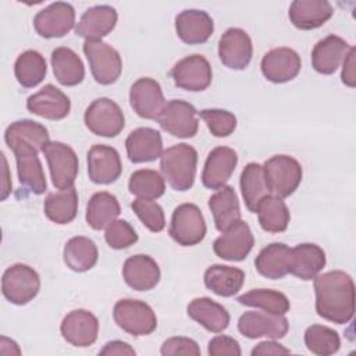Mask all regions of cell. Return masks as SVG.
Instances as JSON below:
<instances>
[{
  "mask_svg": "<svg viewBox=\"0 0 356 356\" xmlns=\"http://www.w3.org/2000/svg\"><path fill=\"white\" fill-rule=\"evenodd\" d=\"M313 280L317 314L335 324L349 323L355 314V284L352 277L345 271L332 270Z\"/></svg>",
  "mask_w": 356,
  "mask_h": 356,
  "instance_id": "6da1fadb",
  "label": "cell"
},
{
  "mask_svg": "<svg viewBox=\"0 0 356 356\" xmlns=\"http://www.w3.org/2000/svg\"><path fill=\"white\" fill-rule=\"evenodd\" d=\"M197 165V152L188 143L165 149L160 157V170L168 185L179 192L193 186Z\"/></svg>",
  "mask_w": 356,
  "mask_h": 356,
  "instance_id": "7a4b0ae2",
  "label": "cell"
},
{
  "mask_svg": "<svg viewBox=\"0 0 356 356\" xmlns=\"http://www.w3.org/2000/svg\"><path fill=\"white\" fill-rule=\"evenodd\" d=\"M264 179L271 195L281 199L291 196L302 182L300 163L286 154H275L263 164Z\"/></svg>",
  "mask_w": 356,
  "mask_h": 356,
  "instance_id": "3957f363",
  "label": "cell"
},
{
  "mask_svg": "<svg viewBox=\"0 0 356 356\" xmlns=\"http://www.w3.org/2000/svg\"><path fill=\"white\" fill-rule=\"evenodd\" d=\"M113 317L115 324L134 337L152 334L157 327V317L153 309L138 299H121L114 305Z\"/></svg>",
  "mask_w": 356,
  "mask_h": 356,
  "instance_id": "277c9868",
  "label": "cell"
},
{
  "mask_svg": "<svg viewBox=\"0 0 356 356\" xmlns=\"http://www.w3.org/2000/svg\"><path fill=\"white\" fill-rule=\"evenodd\" d=\"M40 289L39 274L29 266L17 263L10 266L1 277V292L4 298L17 306L33 300Z\"/></svg>",
  "mask_w": 356,
  "mask_h": 356,
  "instance_id": "5b68a950",
  "label": "cell"
},
{
  "mask_svg": "<svg viewBox=\"0 0 356 356\" xmlns=\"http://www.w3.org/2000/svg\"><path fill=\"white\" fill-rule=\"evenodd\" d=\"M206 221L200 209L193 203H182L174 209L170 236L181 246H195L206 236Z\"/></svg>",
  "mask_w": 356,
  "mask_h": 356,
  "instance_id": "8992f818",
  "label": "cell"
},
{
  "mask_svg": "<svg viewBox=\"0 0 356 356\" xmlns=\"http://www.w3.org/2000/svg\"><path fill=\"white\" fill-rule=\"evenodd\" d=\"M83 53L88 58L90 72L100 85L114 83L122 71L120 53L103 40H85Z\"/></svg>",
  "mask_w": 356,
  "mask_h": 356,
  "instance_id": "52a82bcc",
  "label": "cell"
},
{
  "mask_svg": "<svg viewBox=\"0 0 356 356\" xmlns=\"http://www.w3.org/2000/svg\"><path fill=\"white\" fill-rule=\"evenodd\" d=\"M86 128L104 138L117 136L125 127V117L121 107L108 97H99L93 100L83 115Z\"/></svg>",
  "mask_w": 356,
  "mask_h": 356,
  "instance_id": "ba28073f",
  "label": "cell"
},
{
  "mask_svg": "<svg viewBox=\"0 0 356 356\" xmlns=\"http://www.w3.org/2000/svg\"><path fill=\"white\" fill-rule=\"evenodd\" d=\"M42 153L44 154L53 185L60 189H67L74 186L78 175L79 161L74 149L63 142H49Z\"/></svg>",
  "mask_w": 356,
  "mask_h": 356,
  "instance_id": "9c48e42d",
  "label": "cell"
},
{
  "mask_svg": "<svg viewBox=\"0 0 356 356\" xmlns=\"http://www.w3.org/2000/svg\"><path fill=\"white\" fill-rule=\"evenodd\" d=\"M289 330V323L284 314L270 313V312H246L238 320V331L249 338H270L280 339L286 335Z\"/></svg>",
  "mask_w": 356,
  "mask_h": 356,
  "instance_id": "30bf717a",
  "label": "cell"
},
{
  "mask_svg": "<svg viewBox=\"0 0 356 356\" xmlns=\"http://www.w3.org/2000/svg\"><path fill=\"white\" fill-rule=\"evenodd\" d=\"M197 110L185 100H170L157 118L161 129L175 138H193L199 129Z\"/></svg>",
  "mask_w": 356,
  "mask_h": 356,
  "instance_id": "8fae6325",
  "label": "cell"
},
{
  "mask_svg": "<svg viewBox=\"0 0 356 356\" xmlns=\"http://www.w3.org/2000/svg\"><path fill=\"white\" fill-rule=\"evenodd\" d=\"M170 75L175 86L189 92H202L211 83L213 71L206 57L192 54L179 60L171 68Z\"/></svg>",
  "mask_w": 356,
  "mask_h": 356,
  "instance_id": "7c38bea8",
  "label": "cell"
},
{
  "mask_svg": "<svg viewBox=\"0 0 356 356\" xmlns=\"http://www.w3.org/2000/svg\"><path fill=\"white\" fill-rule=\"evenodd\" d=\"M75 25V10L70 3L56 1L40 10L33 18L36 33L46 39L63 38Z\"/></svg>",
  "mask_w": 356,
  "mask_h": 356,
  "instance_id": "4fadbf2b",
  "label": "cell"
},
{
  "mask_svg": "<svg viewBox=\"0 0 356 356\" xmlns=\"http://www.w3.org/2000/svg\"><path fill=\"white\" fill-rule=\"evenodd\" d=\"M129 103L134 111L146 120H157L167 104L160 83L153 78H139L131 85Z\"/></svg>",
  "mask_w": 356,
  "mask_h": 356,
  "instance_id": "5bb4252c",
  "label": "cell"
},
{
  "mask_svg": "<svg viewBox=\"0 0 356 356\" xmlns=\"http://www.w3.org/2000/svg\"><path fill=\"white\" fill-rule=\"evenodd\" d=\"M253 245L254 236L250 227L243 220H239L214 241L213 250L220 259L241 261L246 259L253 249Z\"/></svg>",
  "mask_w": 356,
  "mask_h": 356,
  "instance_id": "9a60e30c",
  "label": "cell"
},
{
  "mask_svg": "<svg viewBox=\"0 0 356 356\" xmlns=\"http://www.w3.org/2000/svg\"><path fill=\"white\" fill-rule=\"evenodd\" d=\"M253 54L250 36L241 28H228L218 40L220 61L231 70H245Z\"/></svg>",
  "mask_w": 356,
  "mask_h": 356,
  "instance_id": "2e32d148",
  "label": "cell"
},
{
  "mask_svg": "<svg viewBox=\"0 0 356 356\" xmlns=\"http://www.w3.org/2000/svg\"><path fill=\"white\" fill-rule=\"evenodd\" d=\"M60 332L70 345L86 348L93 345L97 339L99 320L89 310L76 309L63 318Z\"/></svg>",
  "mask_w": 356,
  "mask_h": 356,
  "instance_id": "e0dca14e",
  "label": "cell"
},
{
  "mask_svg": "<svg viewBox=\"0 0 356 356\" xmlns=\"http://www.w3.org/2000/svg\"><path fill=\"white\" fill-rule=\"evenodd\" d=\"M299 54L291 47H275L267 51L260 63L264 78L273 83L292 81L300 71Z\"/></svg>",
  "mask_w": 356,
  "mask_h": 356,
  "instance_id": "ac0fdd59",
  "label": "cell"
},
{
  "mask_svg": "<svg viewBox=\"0 0 356 356\" xmlns=\"http://www.w3.org/2000/svg\"><path fill=\"white\" fill-rule=\"evenodd\" d=\"M122 172L120 153L107 145H95L88 152V174L92 182L108 185L115 182Z\"/></svg>",
  "mask_w": 356,
  "mask_h": 356,
  "instance_id": "d6986e66",
  "label": "cell"
},
{
  "mask_svg": "<svg viewBox=\"0 0 356 356\" xmlns=\"http://www.w3.org/2000/svg\"><path fill=\"white\" fill-rule=\"evenodd\" d=\"M26 108L29 113L38 117L57 121L70 114L71 102L63 90L51 83H47L39 92L28 97Z\"/></svg>",
  "mask_w": 356,
  "mask_h": 356,
  "instance_id": "ffe728a7",
  "label": "cell"
},
{
  "mask_svg": "<svg viewBox=\"0 0 356 356\" xmlns=\"http://www.w3.org/2000/svg\"><path fill=\"white\" fill-rule=\"evenodd\" d=\"M238 164V154L228 146L214 147L204 163L202 172V184L209 189H220L225 186Z\"/></svg>",
  "mask_w": 356,
  "mask_h": 356,
  "instance_id": "44dd1931",
  "label": "cell"
},
{
  "mask_svg": "<svg viewBox=\"0 0 356 356\" xmlns=\"http://www.w3.org/2000/svg\"><path fill=\"white\" fill-rule=\"evenodd\" d=\"M17 161L19 184L33 195H42L47 189L46 177L38 150L29 146H18L11 150Z\"/></svg>",
  "mask_w": 356,
  "mask_h": 356,
  "instance_id": "7402d4cb",
  "label": "cell"
},
{
  "mask_svg": "<svg viewBox=\"0 0 356 356\" xmlns=\"http://www.w3.org/2000/svg\"><path fill=\"white\" fill-rule=\"evenodd\" d=\"M117 19L118 15L114 7L107 4L95 6L81 15L75 33L86 40H102L115 28Z\"/></svg>",
  "mask_w": 356,
  "mask_h": 356,
  "instance_id": "603a6c76",
  "label": "cell"
},
{
  "mask_svg": "<svg viewBox=\"0 0 356 356\" xmlns=\"http://www.w3.org/2000/svg\"><path fill=\"white\" fill-rule=\"evenodd\" d=\"M125 149L128 159L135 164L154 161L164 152L160 132L149 127L134 129L125 140Z\"/></svg>",
  "mask_w": 356,
  "mask_h": 356,
  "instance_id": "cb8c5ba5",
  "label": "cell"
},
{
  "mask_svg": "<svg viewBox=\"0 0 356 356\" xmlns=\"http://www.w3.org/2000/svg\"><path fill=\"white\" fill-rule=\"evenodd\" d=\"M175 31L184 43L202 44L213 35L214 22L203 10H184L175 17Z\"/></svg>",
  "mask_w": 356,
  "mask_h": 356,
  "instance_id": "d4e9b609",
  "label": "cell"
},
{
  "mask_svg": "<svg viewBox=\"0 0 356 356\" xmlns=\"http://www.w3.org/2000/svg\"><path fill=\"white\" fill-rule=\"evenodd\" d=\"M122 277L125 284L132 289L150 291L159 284L161 273L154 259L147 254H135L125 260Z\"/></svg>",
  "mask_w": 356,
  "mask_h": 356,
  "instance_id": "484cf974",
  "label": "cell"
},
{
  "mask_svg": "<svg viewBox=\"0 0 356 356\" xmlns=\"http://www.w3.org/2000/svg\"><path fill=\"white\" fill-rule=\"evenodd\" d=\"M334 14V8L327 0H295L289 6L288 17L293 26L310 31L324 25Z\"/></svg>",
  "mask_w": 356,
  "mask_h": 356,
  "instance_id": "4316f807",
  "label": "cell"
},
{
  "mask_svg": "<svg viewBox=\"0 0 356 356\" xmlns=\"http://www.w3.org/2000/svg\"><path fill=\"white\" fill-rule=\"evenodd\" d=\"M349 49L350 46L345 39L337 35H328L314 44L312 65L318 74L331 75L338 70Z\"/></svg>",
  "mask_w": 356,
  "mask_h": 356,
  "instance_id": "83f0119b",
  "label": "cell"
},
{
  "mask_svg": "<svg viewBox=\"0 0 356 356\" xmlns=\"http://www.w3.org/2000/svg\"><path fill=\"white\" fill-rule=\"evenodd\" d=\"M327 263L324 250L316 243H299L291 250L289 273L299 280L310 281Z\"/></svg>",
  "mask_w": 356,
  "mask_h": 356,
  "instance_id": "f1b7e54d",
  "label": "cell"
},
{
  "mask_svg": "<svg viewBox=\"0 0 356 356\" xmlns=\"http://www.w3.org/2000/svg\"><path fill=\"white\" fill-rule=\"evenodd\" d=\"M4 140L10 150L18 146H29L38 152H42L50 142L47 128L33 120H18L10 124L4 132Z\"/></svg>",
  "mask_w": 356,
  "mask_h": 356,
  "instance_id": "f546056e",
  "label": "cell"
},
{
  "mask_svg": "<svg viewBox=\"0 0 356 356\" xmlns=\"http://www.w3.org/2000/svg\"><path fill=\"white\" fill-rule=\"evenodd\" d=\"M209 209L213 214L214 225L220 232H224L241 220L238 195L229 185L220 188L216 193L210 196Z\"/></svg>",
  "mask_w": 356,
  "mask_h": 356,
  "instance_id": "4dcf8cb0",
  "label": "cell"
},
{
  "mask_svg": "<svg viewBox=\"0 0 356 356\" xmlns=\"http://www.w3.org/2000/svg\"><path fill=\"white\" fill-rule=\"evenodd\" d=\"M292 248L281 242H273L263 248L254 259V267L260 275L280 280L289 273Z\"/></svg>",
  "mask_w": 356,
  "mask_h": 356,
  "instance_id": "1f68e13d",
  "label": "cell"
},
{
  "mask_svg": "<svg viewBox=\"0 0 356 356\" xmlns=\"http://www.w3.org/2000/svg\"><path fill=\"white\" fill-rule=\"evenodd\" d=\"M188 316L210 332H222L229 325L227 309L210 298H196L188 305Z\"/></svg>",
  "mask_w": 356,
  "mask_h": 356,
  "instance_id": "d6a6232c",
  "label": "cell"
},
{
  "mask_svg": "<svg viewBox=\"0 0 356 356\" xmlns=\"http://www.w3.org/2000/svg\"><path fill=\"white\" fill-rule=\"evenodd\" d=\"M204 285L218 296L229 298L236 295L243 282L245 273L238 267L213 264L204 271Z\"/></svg>",
  "mask_w": 356,
  "mask_h": 356,
  "instance_id": "836d02e7",
  "label": "cell"
},
{
  "mask_svg": "<svg viewBox=\"0 0 356 356\" xmlns=\"http://www.w3.org/2000/svg\"><path fill=\"white\" fill-rule=\"evenodd\" d=\"M51 67L56 79L64 86H75L85 78V67L81 57L70 47H56L51 51Z\"/></svg>",
  "mask_w": 356,
  "mask_h": 356,
  "instance_id": "e575fe53",
  "label": "cell"
},
{
  "mask_svg": "<svg viewBox=\"0 0 356 356\" xmlns=\"http://www.w3.org/2000/svg\"><path fill=\"white\" fill-rule=\"evenodd\" d=\"M121 213L118 199L110 192H96L90 196L86 206V222L90 228L106 229Z\"/></svg>",
  "mask_w": 356,
  "mask_h": 356,
  "instance_id": "d590c367",
  "label": "cell"
},
{
  "mask_svg": "<svg viewBox=\"0 0 356 356\" xmlns=\"http://www.w3.org/2000/svg\"><path fill=\"white\" fill-rule=\"evenodd\" d=\"M44 214L46 217L58 224L64 225L71 222L78 213V192L74 186L67 189H60L47 195L44 200Z\"/></svg>",
  "mask_w": 356,
  "mask_h": 356,
  "instance_id": "8d00e7d4",
  "label": "cell"
},
{
  "mask_svg": "<svg viewBox=\"0 0 356 356\" xmlns=\"http://www.w3.org/2000/svg\"><path fill=\"white\" fill-rule=\"evenodd\" d=\"M64 261L68 268L76 273H83L95 267L99 259L96 243L86 236H74L64 246Z\"/></svg>",
  "mask_w": 356,
  "mask_h": 356,
  "instance_id": "74e56055",
  "label": "cell"
},
{
  "mask_svg": "<svg viewBox=\"0 0 356 356\" xmlns=\"http://www.w3.org/2000/svg\"><path fill=\"white\" fill-rule=\"evenodd\" d=\"M257 218L260 227L266 232L278 234L288 228L291 214L285 202L274 195L264 196L257 206Z\"/></svg>",
  "mask_w": 356,
  "mask_h": 356,
  "instance_id": "f35d334b",
  "label": "cell"
},
{
  "mask_svg": "<svg viewBox=\"0 0 356 356\" xmlns=\"http://www.w3.org/2000/svg\"><path fill=\"white\" fill-rule=\"evenodd\" d=\"M239 185L246 209L252 213H256L260 200L264 196L270 195V191L264 179L263 165L259 163L246 164L245 168L242 170Z\"/></svg>",
  "mask_w": 356,
  "mask_h": 356,
  "instance_id": "ab89813d",
  "label": "cell"
},
{
  "mask_svg": "<svg viewBox=\"0 0 356 356\" xmlns=\"http://www.w3.org/2000/svg\"><path fill=\"white\" fill-rule=\"evenodd\" d=\"M46 72V60L36 50H25L15 60L14 74L18 83L24 88L38 86L44 79Z\"/></svg>",
  "mask_w": 356,
  "mask_h": 356,
  "instance_id": "60d3db41",
  "label": "cell"
},
{
  "mask_svg": "<svg viewBox=\"0 0 356 356\" xmlns=\"http://www.w3.org/2000/svg\"><path fill=\"white\" fill-rule=\"evenodd\" d=\"M128 189L139 199L156 200L165 192V179L156 170H136L129 177Z\"/></svg>",
  "mask_w": 356,
  "mask_h": 356,
  "instance_id": "b9f144b4",
  "label": "cell"
},
{
  "mask_svg": "<svg viewBox=\"0 0 356 356\" xmlns=\"http://www.w3.org/2000/svg\"><path fill=\"white\" fill-rule=\"evenodd\" d=\"M238 302L249 307H256L277 314H285L291 309L289 299L282 292L264 288L252 289L238 296Z\"/></svg>",
  "mask_w": 356,
  "mask_h": 356,
  "instance_id": "7bdbcfd3",
  "label": "cell"
},
{
  "mask_svg": "<svg viewBox=\"0 0 356 356\" xmlns=\"http://www.w3.org/2000/svg\"><path fill=\"white\" fill-rule=\"evenodd\" d=\"M305 345L317 356H330L339 350L341 338L338 332L327 325L313 324L305 331Z\"/></svg>",
  "mask_w": 356,
  "mask_h": 356,
  "instance_id": "ee69618b",
  "label": "cell"
},
{
  "mask_svg": "<svg viewBox=\"0 0 356 356\" xmlns=\"http://www.w3.org/2000/svg\"><path fill=\"white\" fill-rule=\"evenodd\" d=\"M200 118L206 122L209 131L216 138L229 136L236 128V117L222 108H204L197 111Z\"/></svg>",
  "mask_w": 356,
  "mask_h": 356,
  "instance_id": "f6af8a7d",
  "label": "cell"
},
{
  "mask_svg": "<svg viewBox=\"0 0 356 356\" xmlns=\"http://www.w3.org/2000/svg\"><path fill=\"white\" fill-rule=\"evenodd\" d=\"M134 213L142 221V224L152 232H160L165 227V217L163 207L150 199H135L131 203Z\"/></svg>",
  "mask_w": 356,
  "mask_h": 356,
  "instance_id": "bcb514c9",
  "label": "cell"
},
{
  "mask_svg": "<svg viewBox=\"0 0 356 356\" xmlns=\"http://www.w3.org/2000/svg\"><path fill=\"white\" fill-rule=\"evenodd\" d=\"M104 239L111 249H127L138 241V234L134 227L125 220H114L104 232Z\"/></svg>",
  "mask_w": 356,
  "mask_h": 356,
  "instance_id": "7dc6e473",
  "label": "cell"
},
{
  "mask_svg": "<svg viewBox=\"0 0 356 356\" xmlns=\"http://www.w3.org/2000/svg\"><path fill=\"white\" fill-rule=\"evenodd\" d=\"M160 353L163 356H199L200 348L199 345L186 337H171L165 339L160 348Z\"/></svg>",
  "mask_w": 356,
  "mask_h": 356,
  "instance_id": "c3c4849f",
  "label": "cell"
},
{
  "mask_svg": "<svg viewBox=\"0 0 356 356\" xmlns=\"http://www.w3.org/2000/svg\"><path fill=\"white\" fill-rule=\"evenodd\" d=\"M207 352L210 356H239L241 346L239 342L229 335H217L209 341Z\"/></svg>",
  "mask_w": 356,
  "mask_h": 356,
  "instance_id": "681fc988",
  "label": "cell"
},
{
  "mask_svg": "<svg viewBox=\"0 0 356 356\" xmlns=\"http://www.w3.org/2000/svg\"><path fill=\"white\" fill-rule=\"evenodd\" d=\"M355 54H356V49L353 46H350L348 54L345 56L343 61H342V72H341V79L342 82L349 86V88H355L356 85V71H355Z\"/></svg>",
  "mask_w": 356,
  "mask_h": 356,
  "instance_id": "f907efd6",
  "label": "cell"
},
{
  "mask_svg": "<svg viewBox=\"0 0 356 356\" xmlns=\"http://www.w3.org/2000/svg\"><path fill=\"white\" fill-rule=\"evenodd\" d=\"M99 355L102 356H135V349L122 341H110L107 342L100 350Z\"/></svg>",
  "mask_w": 356,
  "mask_h": 356,
  "instance_id": "816d5d0a",
  "label": "cell"
},
{
  "mask_svg": "<svg viewBox=\"0 0 356 356\" xmlns=\"http://www.w3.org/2000/svg\"><path fill=\"white\" fill-rule=\"evenodd\" d=\"M291 350L285 348L284 345L275 342L274 339L271 341H263L257 343L252 349V356H270V355H289Z\"/></svg>",
  "mask_w": 356,
  "mask_h": 356,
  "instance_id": "f5cc1de1",
  "label": "cell"
},
{
  "mask_svg": "<svg viewBox=\"0 0 356 356\" xmlns=\"http://www.w3.org/2000/svg\"><path fill=\"white\" fill-rule=\"evenodd\" d=\"M0 353L3 356H10V355H21V350L17 345L15 341L7 338V337H1L0 338Z\"/></svg>",
  "mask_w": 356,
  "mask_h": 356,
  "instance_id": "db71d44e",
  "label": "cell"
},
{
  "mask_svg": "<svg viewBox=\"0 0 356 356\" xmlns=\"http://www.w3.org/2000/svg\"><path fill=\"white\" fill-rule=\"evenodd\" d=\"M1 160H3V186H1V200H6V197L11 192V182H10V175H8V165L4 154L1 153Z\"/></svg>",
  "mask_w": 356,
  "mask_h": 356,
  "instance_id": "11a10c76",
  "label": "cell"
}]
</instances>
